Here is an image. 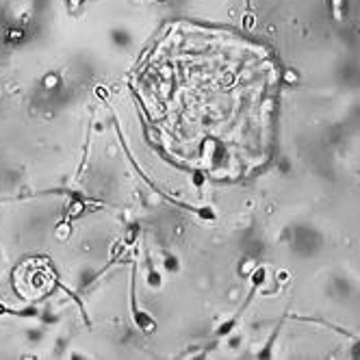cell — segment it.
I'll list each match as a JSON object with an SVG mask.
<instances>
[{"mask_svg": "<svg viewBox=\"0 0 360 360\" xmlns=\"http://www.w3.org/2000/svg\"><path fill=\"white\" fill-rule=\"evenodd\" d=\"M267 280H269V269L265 267V265H261V267H256L254 271H252V276H250V282L254 289H261V286L267 284Z\"/></svg>", "mask_w": 360, "mask_h": 360, "instance_id": "1", "label": "cell"}, {"mask_svg": "<svg viewBox=\"0 0 360 360\" xmlns=\"http://www.w3.org/2000/svg\"><path fill=\"white\" fill-rule=\"evenodd\" d=\"M254 269H256V263L252 261V258H248V261H243V263H241L239 273H241V276H248V273L252 276V271H254Z\"/></svg>", "mask_w": 360, "mask_h": 360, "instance_id": "3", "label": "cell"}, {"mask_svg": "<svg viewBox=\"0 0 360 360\" xmlns=\"http://www.w3.org/2000/svg\"><path fill=\"white\" fill-rule=\"evenodd\" d=\"M146 282L152 286V289H161L163 286V273H158L154 269L152 261H148V273H146Z\"/></svg>", "mask_w": 360, "mask_h": 360, "instance_id": "2", "label": "cell"}]
</instances>
